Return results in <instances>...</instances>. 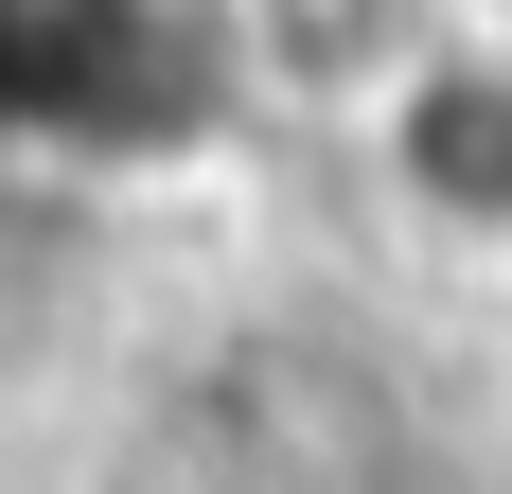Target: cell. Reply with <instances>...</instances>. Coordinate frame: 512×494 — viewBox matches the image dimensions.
Instances as JSON below:
<instances>
[{
  "label": "cell",
  "instance_id": "cell-1",
  "mask_svg": "<svg viewBox=\"0 0 512 494\" xmlns=\"http://www.w3.org/2000/svg\"><path fill=\"white\" fill-rule=\"evenodd\" d=\"M354 159H371V195L407 212L424 247L512 265V36L495 18H442V36L354 106Z\"/></svg>",
  "mask_w": 512,
  "mask_h": 494
},
{
  "label": "cell",
  "instance_id": "cell-2",
  "mask_svg": "<svg viewBox=\"0 0 512 494\" xmlns=\"http://www.w3.org/2000/svg\"><path fill=\"white\" fill-rule=\"evenodd\" d=\"M230 36H248L265 89H301V106H336V124H354V106L442 36V0H230Z\"/></svg>",
  "mask_w": 512,
  "mask_h": 494
}]
</instances>
